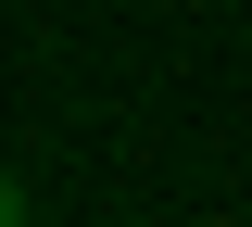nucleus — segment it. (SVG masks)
Instances as JSON below:
<instances>
[{"label": "nucleus", "instance_id": "obj_2", "mask_svg": "<svg viewBox=\"0 0 252 227\" xmlns=\"http://www.w3.org/2000/svg\"><path fill=\"white\" fill-rule=\"evenodd\" d=\"M215 227H227V215H215Z\"/></svg>", "mask_w": 252, "mask_h": 227}, {"label": "nucleus", "instance_id": "obj_1", "mask_svg": "<svg viewBox=\"0 0 252 227\" xmlns=\"http://www.w3.org/2000/svg\"><path fill=\"white\" fill-rule=\"evenodd\" d=\"M0 227H26V177H0Z\"/></svg>", "mask_w": 252, "mask_h": 227}]
</instances>
